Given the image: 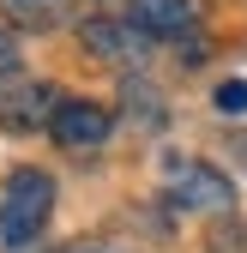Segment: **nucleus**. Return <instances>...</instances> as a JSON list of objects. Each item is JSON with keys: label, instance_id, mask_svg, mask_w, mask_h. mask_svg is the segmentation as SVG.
I'll use <instances>...</instances> for the list:
<instances>
[{"label": "nucleus", "instance_id": "9d476101", "mask_svg": "<svg viewBox=\"0 0 247 253\" xmlns=\"http://www.w3.org/2000/svg\"><path fill=\"white\" fill-rule=\"evenodd\" d=\"M67 253H103V247H67Z\"/></svg>", "mask_w": 247, "mask_h": 253}, {"label": "nucleus", "instance_id": "f03ea898", "mask_svg": "<svg viewBox=\"0 0 247 253\" xmlns=\"http://www.w3.org/2000/svg\"><path fill=\"white\" fill-rule=\"evenodd\" d=\"M169 193H175V205H187V211H229L235 205V187L211 163H193V157L169 163Z\"/></svg>", "mask_w": 247, "mask_h": 253}, {"label": "nucleus", "instance_id": "423d86ee", "mask_svg": "<svg viewBox=\"0 0 247 253\" xmlns=\"http://www.w3.org/2000/svg\"><path fill=\"white\" fill-rule=\"evenodd\" d=\"M54 90L48 84H24V90H12V97H0V126H12V133H30V126H42L48 115H54Z\"/></svg>", "mask_w": 247, "mask_h": 253}, {"label": "nucleus", "instance_id": "39448f33", "mask_svg": "<svg viewBox=\"0 0 247 253\" xmlns=\"http://www.w3.org/2000/svg\"><path fill=\"white\" fill-rule=\"evenodd\" d=\"M127 24L145 30V37H187L193 30V0H133Z\"/></svg>", "mask_w": 247, "mask_h": 253}, {"label": "nucleus", "instance_id": "6e6552de", "mask_svg": "<svg viewBox=\"0 0 247 253\" xmlns=\"http://www.w3.org/2000/svg\"><path fill=\"white\" fill-rule=\"evenodd\" d=\"M217 109H223V115H247V79H229V84L217 90Z\"/></svg>", "mask_w": 247, "mask_h": 253}, {"label": "nucleus", "instance_id": "f257e3e1", "mask_svg": "<svg viewBox=\"0 0 247 253\" xmlns=\"http://www.w3.org/2000/svg\"><path fill=\"white\" fill-rule=\"evenodd\" d=\"M48 211H54V181L42 169H12L6 205H0V241L6 247H30L48 229Z\"/></svg>", "mask_w": 247, "mask_h": 253}, {"label": "nucleus", "instance_id": "0eeeda50", "mask_svg": "<svg viewBox=\"0 0 247 253\" xmlns=\"http://www.w3.org/2000/svg\"><path fill=\"white\" fill-rule=\"evenodd\" d=\"M6 12H12V24H24V30H48V24H60L67 0H6Z\"/></svg>", "mask_w": 247, "mask_h": 253}, {"label": "nucleus", "instance_id": "20e7f679", "mask_svg": "<svg viewBox=\"0 0 247 253\" xmlns=\"http://www.w3.org/2000/svg\"><path fill=\"white\" fill-rule=\"evenodd\" d=\"M84 48L103 54V60H145V30H133L127 18H90Z\"/></svg>", "mask_w": 247, "mask_h": 253}, {"label": "nucleus", "instance_id": "7ed1b4c3", "mask_svg": "<svg viewBox=\"0 0 247 253\" xmlns=\"http://www.w3.org/2000/svg\"><path fill=\"white\" fill-rule=\"evenodd\" d=\"M48 133L67 145V151H90V145H103V139L115 133V115H109L103 103H84V97H73V103H54V115H48Z\"/></svg>", "mask_w": 247, "mask_h": 253}, {"label": "nucleus", "instance_id": "1a4fd4ad", "mask_svg": "<svg viewBox=\"0 0 247 253\" xmlns=\"http://www.w3.org/2000/svg\"><path fill=\"white\" fill-rule=\"evenodd\" d=\"M12 60H18V54H12V42L0 37V73H12Z\"/></svg>", "mask_w": 247, "mask_h": 253}]
</instances>
